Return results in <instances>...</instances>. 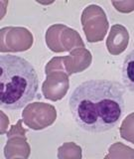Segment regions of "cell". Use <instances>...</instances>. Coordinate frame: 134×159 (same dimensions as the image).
I'll use <instances>...</instances> for the list:
<instances>
[{
	"instance_id": "6da1fadb",
	"label": "cell",
	"mask_w": 134,
	"mask_h": 159,
	"mask_svg": "<svg viewBox=\"0 0 134 159\" xmlns=\"http://www.w3.org/2000/svg\"><path fill=\"white\" fill-rule=\"evenodd\" d=\"M125 93V87L115 81L91 80L82 83L69 101L74 122L89 133L111 130L123 116Z\"/></svg>"
},
{
	"instance_id": "7a4b0ae2",
	"label": "cell",
	"mask_w": 134,
	"mask_h": 159,
	"mask_svg": "<svg viewBox=\"0 0 134 159\" xmlns=\"http://www.w3.org/2000/svg\"><path fill=\"white\" fill-rule=\"evenodd\" d=\"M0 106L17 111L32 102L38 92L39 80L27 60L14 55L0 56Z\"/></svg>"
},
{
	"instance_id": "3957f363",
	"label": "cell",
	"mask_w": 134,
	"mask_h": 159,
	"mask_svg": "<svg viewBox=\"0 0 134 159\" xmlns=\"http://www.w3.org/2000/svg\"><path fill=\"white\" fill-rule=\"evenodd\" d=\"M22 116L25 124L28 127L34 130H40L54 123L57 113L53 106L42 102H35L29 104L24 109Z\"/></svg>"
},
{
	"instance_id": "277c9868",
	"label": "cell",
	"mask_w": 134,
	"mask_h": 159,
	"mask_svg": "<svg viewBox=\"0 0 134 159\" xmlns=\"http://www.w3.org/2000/svg\"><path fill=\"white\" fill-rule=\"evenodd\" d=\"M82 21L92 22V25L83 28L86 33L87 39L89 43H96L103 40L105 36L108 24H97V23H105L108 22L106 19V15L100 6L97 5H88L83 10L82 14Z\"/></svg>"
},
{
	"instance_id": "5b68a950",
	"label": "cell",
	"mask_w": 134,
	"mask_h": 159,
	"mask_svg": "<svg viewBox=\"0 0 134 159\" xmlns=\"http://www.w3.org/2000/svg\"><path fill=\"white\" fill-rule=\"evenodd\" d=\"M129 43V33L127 29L121 24H114L110 28L107 40L106 48L112 56H118L126 50Z\"/></svg>"
},
{
	"instance_id": "8992f818",
	"label": "cell",
	"mask_w": 134,
	"mask_h": 159,
	"mask_svg": "<svg viewBox=\"0 0 134 159\" xmlns=\"http://www.w3.org/2000/svg\"><path fill=\"white\" fill-rule=\"evenodd\" d=\"M48 78L52 80V83L46 80L43 84V93L45 94V98L52 101H58L65 97V93L63 89H59V86L69 87V78L66 74L57 73L52 76H49Z\"/></svg>"
},
{
	"instance_id": "52a82bcc",
	"label": "cell",
	"mask_w": 134,
	"mask_h": 159,
	"mask_svg": "<svg viewBox=\"0 0 134 159\" xmlns=\"http://www.w3.org/2000/svg\"><path fill=\"white\" fill-rule=\"evenodd\" d=\"M122 79L125 84V87L131 93L134 91V52L131 50L127 54V56L124 60L122 66Z\"/></svg>"
}]
</instances>
